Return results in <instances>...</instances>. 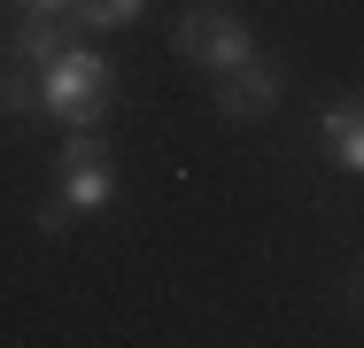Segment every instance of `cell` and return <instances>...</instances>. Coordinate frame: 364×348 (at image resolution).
<instances>
[{
	"label": "cell",
	"mask_w": 364,
	"mask_h": 348,
	"mask_svg": "<svg viewBox=\"0 0 364 348\" xmlns=\"http://www.w3.org/2000/svg\"><path fill=\"white\" fill-rule=\"evenodd\" d=\"M70 39H77V23H63V16H16V23H8V62L16 70H47Z\"/></svg>",
	"instance_id": "5"
},
{
	"label": "cell",
	"mask_w": 364,
	"mask_h": 348,
	"mask_svg": "<svg viewBox=\"0 0 364 348\" xmlns=\"http://www.w3.org/2000/svg\"><path fill=\"white\" fill-rule=\"evenodd\" d=\"M171 55L194 62V70H210V77H225V70L256 62L264 47H256L248 16H232L225 0H194V8H178V23H171Z\"/></svg>",
	"instance_id": "2"
},
{
	"label": "cell",
	"mask_w": 364,
	"mask_h": 348,
	"mask_svg": "<svg viewBox=\"0 0 364 348\" xmlns=\"http://www.w3.org/2000/svg\"><path fill=\"white\" fill-rule=\"evenodd\" d=\"M0 116H39V77L31 70H0Z\"/></svg>",
	"instance_id": "8"
},
{
	"label": "cell",
	"mask_w": 364,
	"mask_h": 348,
	"mask_svg": "<svg viewBox=\"0 0 364 348\" xmlns=\"http://www.w3.org/2000/svg\"><path fill=\"white\" fill-rule=\"evenodd\" d=\"M210 101H218V116H225V124H264V116L279 109V70H272L264 55H256V62L225 70Z\"/></svg>",
	"instance_id": "4"
},
{
	"label": "cell",
	"mask_w": 364,
	"mask_h": 348,
	"mask_svg": "<svg viewBox=\"0 0 364 348\" xmlns=\"http://www.w3.org/2000/svg\"><path fill=\"white\" fill-rule=\"evenodd\" d=\"M31 77H39V116H55L70 132H101L117 116V70H109V55H93L85 39H70L55 62L31 70Z\"/></svg>",
	"instance_id": "1"
},
{
	"label": "cell",
	"mask_w": 364,
	"mask_h": 348,
	"mask_svg": "<svg viewBox=\"0 0 364 348\" xmlns=\"http://www.w3.org/2000/svg\"><path fill=\"white\" fill-rule=\"evenodd\" d=\"M55 194L77 217L117 202V163H109V139L101 132H63V147H55Z\"/></svg>",
	"instance_id": "3"
},
{
	"label": "cell",
	"mask_w": 364,
	"mask_h": 348,
	"mask_svg": "<svg viewBox=\"0 0 364 348\" xmlns=\"http://www.w3.org/2000/svg\"><path fill=\"white\" fill-rule=\"evenodd\" d=\"M147 0H70V23L77 31H124V23H140Z\"/></svg>",
	"instance_id": "7"
},
{
	"label": "cell",
	"mask_w": 364,
	"mask_h": 348,
	"mask_svg": "<svg viewBox=\"0 0 364 348\" xmlns=\"http://www.w3.org/2000/svg\"><path fill=\"white\" fill-rule=\"evenodd\" d=\"M16 16H70V0H8Z\"/></svg>",
	"instance_id": "10"
},
{
	"label": "cell",
	"mask_w": 364,
	"mask_h": 348,
	"mask_svg": "<svg viewBox=\"0 0 364 348\" xmlns=\"http://www.w3.org/2000/svg\"><path fill=\"white\" fill-rule=\"evenodd\" d=\"M318 139H326V163L333 170H364V101H333Z\"/></svg>",
	"instance_id": "6"
},
{
	"label": "cell",
	"mask_w": 364,
	"mask_h": 348,
	"mask_svg": "<svg viewBox=\"0 0 364 348\" xmlns=\"http://www.w3.org/2000/svg\"><path fill=\"white\" fill-rule=\"evenodd\" d=\"M70 217H77V209L63 202V194H47V202L31 209V224H39V232H70Z\"/></svg>",
	"instance_id": "9"
}]
</instances>
